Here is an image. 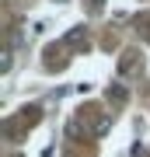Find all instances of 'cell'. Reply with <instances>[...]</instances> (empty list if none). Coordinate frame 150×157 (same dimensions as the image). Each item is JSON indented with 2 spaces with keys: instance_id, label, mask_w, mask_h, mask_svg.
<instances>
[{
  "instance_id": "obj_1",
  "label": "cell",
  "mask_w": 150,
  "mask_h": 157,
  "mask_svg": "<svg viewBox=\"0 0 150 157\" xmlns=\"http://www.w3.org/2000/svg\"><path fill=\"white\" fill-rule=\"evenodd\" d=\"M119 73H122V77H136V73H140V52H136V49L122 52V59H119Z\"/></svg>"
},
{
  "instance_id": "obj_2",
  "label": "cell",
  "mask_w": 150,
  "mask_h": 157,
  "mask_svg": "<svg viewBox=\"0 0 150 157\" xmlns=\"http://www.w3.org/2000/svg\"><path fill=\"white\" fill-rule=\"evenodd\" d=\"M67 42H70V45H84V42H87V32H84V25H77L73 32H67Z\"/></svg>"
},
{
  "instance_id": "obj_3",
  "label": "cell",
  "mask_w": 150,
  "mask_h": 157,
  "mask_svg": "<svg viewBox=\"0 0 150 157\" xmlns=\"http://www.w3.org/2000/svg\"><path fill=\"white\" fill-rule=\"evenodd\" d=\"M108 98H112V101L119 105V101H126V98H129V91H126L122 84H115V87H108Z\"/></svg>"
},
{
  "instance_id": "obj_4",
  "label": "cell",
  "mask_w": 150,
  "mask_h": 157,
  "mask_svg": "<svg viewBox=\"0 0 150 157\" xmlns=\"http://www.w3.org/2000/svg\"><path fill=\"white\" fill-rule=\"evenodd\" d=\"M56 4H67V0H56Z\"/></svg>"
}]
</instances>
